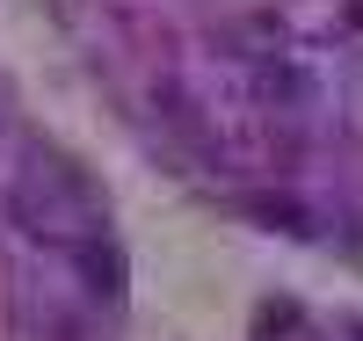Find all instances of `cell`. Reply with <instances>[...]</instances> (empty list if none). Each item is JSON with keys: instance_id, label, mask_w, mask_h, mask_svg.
Returning a JSON list of instances; mask_svg holds the SVG:
<instances>
[{"instance_id": "obj_1", "label": "cell", "mask_w": 363, "mask_h": 341, "mask_svg": "<svg viewBox=\"0 0 363 341\" xmlns=\"http://www.w3.org/2000/svg\"><path fill=\"white\" fill-rule=\"evenodd\" d=\"M15 218H22V233L37 247H51V255H80V262H95V240H109L102 218H95V196H87L80 174L58 167V160H29L22 167Z\"/></svg>"}]
</instances>
